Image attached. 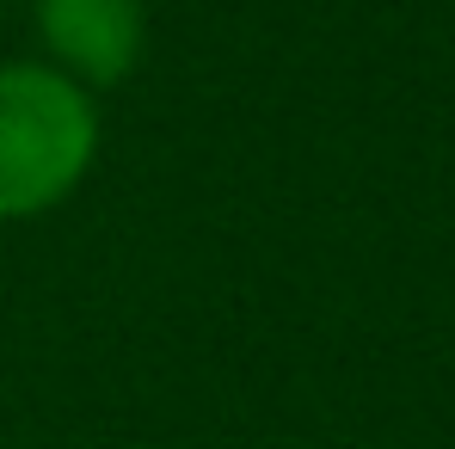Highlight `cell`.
Here are the masks:
<instances>
[{"instance_id":"1","label":"cell","mask_w":455,"mask_h":449,"mask_svg":"<svg viewBox=\"0 0 455 449\" xmlns=\"http://www.w3.org/2000/svg\"><path fill=\"white\" fill-rule=\"evenodd\" d=\"M92 105L50 68H0V216L50 210L92 154Z\"/></svg>"},{"instance_id":"2","label":"cell","mask_w":455,"mask_h":449,"mask_svg":"<svg viewBox=\"0 0 455 449\" xmlns=\"http://www.w3.org/2000/svg\"><path fill=\"white\" fill-rule=\"evenodd\" d=\"M44 37L80 75L124 80L142 50V6L136 0H44Z\"/></svg>"}]
</instances>
